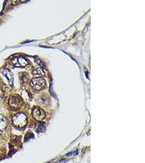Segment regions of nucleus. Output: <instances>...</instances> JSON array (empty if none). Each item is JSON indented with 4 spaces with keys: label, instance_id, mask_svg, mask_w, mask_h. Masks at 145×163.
Masks as SVG:
<instances>
[{
    "label": "nucleus",
    "instance_id": "obj_1",
    "mask_svg": "<svg viewBox=\"0 0 145 163\" xmlns=\"http://www.w3.org/2000/svg\"><path fill=\"white\" fill-rule=\"evenodd\" d=\"M27 123V117L22 112H20L15 115L13 118V125L18 128L24 127Z\"/></svg>",
    "mask_w": 145,
    "mask_h": 163
},
{
    "label": "nucleus",
    "instance_id": "obj_2",
    "mask_svg": "<svg viewBox=\"0 0 145 163\" xmlns=\"http://www.w3.org/2000/svg\"><path fill=\"white\" fill-rule=\"evenodd\" d=\"M31 87L35 90H40L42 89L46 86V81L42 77L34 78L31 82Z\"/></svg>",
    "mask_w": 145,
    "mask_h": 163
},
{
    "label": "nucleus",
    "instance_id": "obj_3",
    "mask_svg": "<svg viewBox=\"0 0 145 163\" xmlns=\"http://www.w3.org/2000/svg\"><path fill=\"white\" fill-rule=\"evenodd\" d=\"M32 116L33 118L38 121H42L46 116L44 111L39 107H34L32 110Z\"/></svg>",
    "mask_w": 145,
    "mask_h": 163
},
{
    "label": "nucleus",
    "instance_id": "obj_4",
    "mask_svg": "<svg viewBox=\"0 0 145 163\" xmlns=\"http://www.w3.org/2000/svg\"><path fill=\"white\" fill-rule=\"evenodd\" d=\"M2 73L7 78V79H8V81L9 82V84L11 86L13 85V81H14V76H13V73L8 69H5L2 72Z\"/></svg>",
    "mask_w": 145,
    "mask_h": 163
},
{
    "label": "nucleus",
    "instance_id": "obj_5",
    "mask_svg": "<svg viewBox=\"0 0 145 163\" xmlns=\"http://www.w3.org/2000/svg\"><path fill=\"white\" fill-rule=\"evenodd\" d=\"M20 103V99L15 96H11L9 100V104L10 106L13 108L18 107Z\"/></svg>",
    "mask_w": 145,
    "mask_h": 163
},
{
    "label": "nucleus",
    "instance_id": "obj_6",
    "mask_svg": "<svg viewBox=\"0 0 145 163\" xmlns=\"http://www.w3.org/2000/svg\"><path fill=\"white\" fill-rule=\"evenodd\" d=\"M16 63H17L19 66H26L27 65H28V63L27 61L25 58L23 57H20L19 58H16L15 63L14 64H16Z\"/></svg>",
    "mask_w": 145,
    "mask_h": 163
},
{
    "label": "nucleus",
    "instance_id": "obj_7",
    "mask_svg": "<svg viewBox=\"0 0 145 163\" xmlns=\"http://www.w3.org/2000/svg\"><path fill=\"white\" fill-rule=\"evenodd\" d=\"M7 127V122L5 120L0 119V134L5 131Z\"/></svg>",
    "mask_w": 145,
    "mask_h": 163
},
{
    "label": "nucleus",
    "instance_id": "obj_8",
    "mask_svg": "<svg viewBox=\"0 0 145 163\" xmlns=\"http://www.w3.org/2000/svg\"><path fill=\"white\" fill-rule=\"evenodd\" d=\"M45 129H46V127H45L44 123H40L38 126V127L36 128V131L37 132L42 133L44 132L45 131Z\"/></svg>",
    "mask_w": 145,
    "mask_h": 163
},
{
    "label": "nucleus",
    "instance_id": "obj_9",
    "mask_svg": "<svg viewBox=\"0 0 145 163\" xmlns=\"http://www.w3.org/2000/svg\"><path fill=\"white\" fill-rule=\"evenodd\" d=\"M66 162V159H62L59 163H64L65 162Z\"/></svg>",
    "mask_w": 145,
    "mask_h": 163
}]
</instances>
